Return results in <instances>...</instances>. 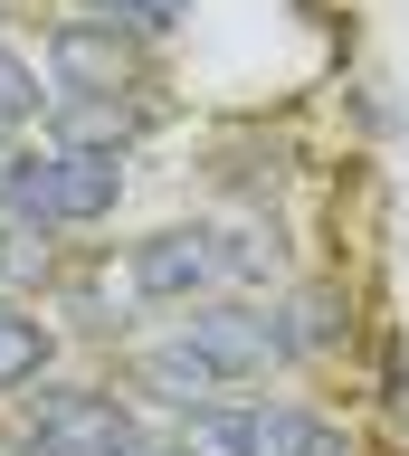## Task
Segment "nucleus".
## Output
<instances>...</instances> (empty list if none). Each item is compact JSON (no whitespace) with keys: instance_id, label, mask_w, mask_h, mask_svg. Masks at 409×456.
I'll list each match as a JSON object with an SVG mask.
<instances>
[{"instance_id":"nucleus-9","label":"nucleus","mask_w":409,"mask_h":456,"mask_svg":"<svg viewBox=\"0 0 409 456\" xmlns=\"http://www.w3.org/2000/svg\"><path fill=\"white\" fill-rule=\"evenodd\" d=\"M181 456H258V409L248 399H209V409H181Z\"/></svg>"},{"instance_id":"nucleus-5","label":"nucleus","mask_w":409,"mask_h":456,"mask_svg":"<svg viewBox=\"0 0 409 456\" xmlns=\"http://www.w3.org/2000/svg\"><path fill=\"white\" fill-rule=\"evenodd\" d=\"M38 77H48V95H67V105H86V95H134V38H115V28L86 20V10H67V20H48Z\"/></svg>"},{"instance_id":"nucleus-2","label":"nucleus","mask_w":409,"mask_h":456,"mask_svg":"<svg viewBox=\"0 0 409 456\" xmlns=\"http://www.w3.org/2000/svg\"><path fill=\"white\" fill-rule=\"evenodd\" d=\"M266 266H276V248H258L248 228H209V219H172V228H152V238H134L115 256L134 305H209L219 285L266 276Z\"/></svg>"},{"instance_id":"nucleus-6","label":"nucleus","mask_w":409,"mask_h":456,"mask_svg":"<svg viewBox=\"0 0 409 456\" xmlns=\"http://www.w3.org/2000/svg\"><path fill=\"white\" fill-rule=\"evenodd\" d=\"M124 370H134V390H143V399H162V409H209V399H229V390H219V370H209L181 333L143 342V352H134Z\"/></svg>"},{"instance_id":"nucleus-8","label":"nucleus","mask_w":409,"mask_h":456,"mask_svg":"<svg viewBox=\"0 0 409 456\" xmlns=\"http://www.w3.org/2000/svg\"><path fill=\"white\" fill-rule=\"evenodd\" d=\"M58 362V323H38V314L0 305V399H29Z\"/></svg>"},{"instance_id":"nucleus-1","label":"nucleus","mask_w":409,"mask_h":456,"mask_svg":"<svg viewBox=\"0 0 409 456\" xmlns=\"http://www.w3.org/2000/svg\"><path fill=\"white\" fill-rule=\"evenodd\" d=\"M124 209V152H86V142L58 134H20L0 142V219H29V228H105Z\"/></svg>"},{"instance_id":"nucleus-12","label":"nucleus","mask_w":409,"mask_h":456,"mask_svg":"<svg viewBox=\"0 0 409 456\" xmlns=\"http://www.w3.org/2000/svg\"><path fill=\"white\" fill-rule=\"evenodd\" d=\"M86 20H105L115 38H172V28H191V0H77Z\"/></svg>"},{"instance_id":"nucleus-7","label":"nucleus","mask_w":409,"mask_h":456,"mask_svg":"<svg viewBox=\"0 0 409 456\" xmlns=\"http://www.w3.org/2000/svg\"><path fill=\"white\" fill-rule=\"evenodd\" d=\"M258 456H362V447H352L343 419H323L305 399H276V409H258Z\"/></svg>"},{"instance_id":"nucleus-3","label":"nucleus","mask_w":409,"mask_h":456,"mask_svg":"<svg viewBox=\"0 0 409 456\" xmlns=\"http://www.w3.org/2000/svg\"><path fill=\"white\" fill-rule=\"evenodd\" d=\"M134 437H143L134 399L95 380H38L20 409V456H124Z\"/></svg>"},{"instance_id":"nucleus-10","label":"nucleus","mask_w":409,"mask_h":456,"mask_svg":"<svg viewBox=\"0 0 409 456\" xmlns=\"http://www.w3.org/2000/svg\"><path fill=\"white\" fill-rule=\"evenodd\" d=\"M48 114V77H38V57L20 38H0V142H20Z\"/></svg>"},{"instance_id":"nucleus-13","label":"nucleus","mask_w":409,"mask_h":456,"mask_svg":"<svg viewBox=\"0 0 409 456\" xmlns=\"http://www.w3.org/2000/svg\"><path fill=\"white\" fill-rule=\"evenodd\" d=\"M124 456H181V447H162V437H134V447H124Z\"/></svg>"},{"instance_id":"nucleus-11","label":"nucleus","mask_w":409,"mask_h":456,"mask_svg":"<svg viewBox=\"0 0 409 456\" xmlns=\"http://www.w3.org/2000/svg\"><path fill=\"white\" fill-rule=\"evenodd\" d=\"M0 285H20V295L58 285V238L29 228V219H0Z\"/></svg>"},{"instance_id":"nucleus-4","label":"nucleus","mask_w":409,"mask_h":456,"mask_svg":"<svg viewBox=\"0 0 409 456\" xmlns=\"http://www.w3.org/2000/svg\"><path fill=\"white\" fill-rule=\"evenodd\" d=\"M172 333L191 342L209 370H219V390H229V399L286 362V342H276V314H266V305H229V295H209V305H181Z\"/></svg>"}]
</instances>
